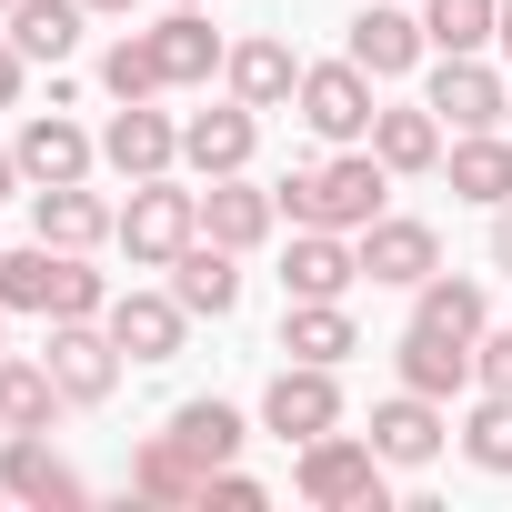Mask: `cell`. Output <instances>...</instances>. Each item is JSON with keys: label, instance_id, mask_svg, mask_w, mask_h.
<instances>
[{"label": "cell", "instance_id": "cell-1", "mask_svg": "<svg viewBox=\"0 0 512 512\" xmlns=\"http://www.w3.org/2000/svg\"><path fill=\"white\" fill-rule=\"evenodd\" d=\"M0 302L31 312V322H101L111 312V282L91 272V251L31 241V251H0Z\"/></svg>", "mask_w": 512, "mask_h": 512}, {"label": "cell", "instance_id": "cell-2", "mask_svg": "<svg viewBox=\"0 0 512 512\" xmlns=\"http://www.w3.org/2000/svg\"><path fill=\"white\" fill-rule=\"evenodd\" d=\"M382 191H392V171L372 161V141H352V151H332V161H312V171L282 181V221H302V231H362V221H382Z\"/></svg>", "mask_w": 512, "mask_h": 512}, {"label": "cell", "instance_id": "cell-3", "mask_svg": "<svg viewBox=\"0 0 512 512\" xmlns=\"http://www.w3.org/2000/svg\"><path fill=\"white\" fill-rule=\"evenodd\" d=\"M292 492L312 512H382L392 502V462L372 452V432H322V442H302Z\"/></svg>", "mask_w": 512, "mask_h": 512}, {"label": "cell", "instance_id": "cell-4", "mask_svg": "<svg viewBox=\"0 0 512 512\" xmlns=\"http://www.w3.org/2000/svg\"><path fill=\"white\" fill-rule=\"evenodd\" d=\"M141 272H171L181 251L201 241V191H181L171 171H151V181H131V201H121V231H111Z\"/></svg>", "mask_w": 512, "mask_h": 512}, {"label": "cell", "instance_id": "cell-5", "mask_svg": "<svg viewBox=\"0 0 512 512\" xmlns=\"http://www.w3.org/2000/svg\"><path fill=\"white\" fill-rule=\"evenodd\" d=\"M292 111H302V131L312 141H332V151H352V141H372V71L342 51V61H312L302 71V91H292Z\"/></svg>", "mask_w": 512, "mask_h": 512}, {"label": "cell", "instance_id": "cell-6", "mask_svg": "<svg viewBox=\"0 0 512 512\" xmlns=\"http://www.w3.org/2000/svg\"><path fill=\"white\" fill-rule=\"evenodd\" d=\"M262 432H282L292 452L322 442V432H342V372L332 362H282L272 392H262Z\"/></svg>", "mask_w": 512, "mask_h": 512}, {"label": "cell", "instance_id": "cell-7", "mask_svg": "<svg viewBox=\"0 0 512 512\" xmlns=\"http://www.w3.org/2000/svg\"><path fill=\"white\" fill-rule=\"evenodd\" d=\"M352 251H362V282H392V292H422V282L442 272V231H432V221H412V211L362 221V231H352Z\"/></svg>", "mask_w": 512, "mask_h": 512}, {"label": "cell", "instance_id": "cell-8", "mask_svg": "<svg viewBox=\"0 0 512 512\" xmlns=\"http://www.w3.org/2000/svg\"><path fill=\"white\" fill-rule=\"evenodd\" d=\"M0 492L31 502V512H81L91 502V482L51 452V432H0Z\"/></svg>", "mask_w": 512, "mask_h": 512}, {"label": "cell", "instance_id": "cell-9", "mask_svg": "<svg viewBox=\"0 0 512 512\" xmlns=\"http://www.w3.org/2000/svg\"><path fill=\"white\" fill-rule=\"evenodd\" d=\"M502 71L482 61V51H442L432 61V81H422V101L442 111V131H502Z\"/></svg>", "mask_w": 512, "mask_h": 512}, {"label": "cell", "instance_id": "cell-10", "mask_svg": "<svg viewBox=\"0 0 512 512\" xmlns=\"http://www.w3.org/2000/svg\"><path fill=\"white\" fill-rule=\"evenodd\" d=\"M41 362H51V382L71 392V412L111 402V382H121V342H111V322H51Z\"/></svg>", "mask_w": 512, "mask_h": 512}, {"label": "cell", "instance_id": "cell-11", "mask_svg": "<svg viewBox=\"0 0 512 512\" xmlns=\"http://www.w3.org/2000/svg\"><path fill=\"white\" fill-rule=\"evenodd\" d=\"M111 342H121V362H181V342H191V312H181V292H111Z\"/></svg>", "mask_w": 512, "mask_h": 512}, {"label": "cell", "instance_id": "cell-12", "mask_svg": "<svg viewBox=\"0 0 512 512\" xmlns=\"http://www.w3.org/2000/svg\"><path fill=\"white\" fill-rule=\"evenodd\" d=\"M101 161H111L121 181H151V171L181 161V121H171L161 101H121V111L101 121Z\"/></svg>", "mask_w": 512, "mask_h": 512}, {"label": "cell", "instance_id": "cell-13", "mask_svg": "<svg viewBox=\"0 0 512 512\" xmlns=\"http://www.w3.org/2000/svg\"><path fill=\"white\" fill-rule=\"evenodd\" d=\"M11 151H21V181H31V191H51V181H91V161H101V141H91L71 111H31Z\"/></svg>", "mask_w": 512, "mask_h": 512}, {"label": "cell", "instance_id": "cell-14", "mask_svg": "<svg viewBox=\"0 0 512 512\" xmlns=\"http://www.w3.org/2000/svg\"><path fill=\"white\" fill-rule=\"evenodd\" d=\"M352 282H362V251H352V231H302V221H292L282 292H292V302H342Z\"/></svg>", "mask_w": 512, "mask_h": 512}, {"label": "cell", "instance_id": "cell-15", "mask_svg": "<svg viewBox=\"0 0 512 512\" xmlns=\"http://www.w3.org/2000/svg\"><path fill=\"white\" fill-rule=\"evenodd\" d=\"M251 151H262V111H251V101H221V111H191V121H181V161H191L201 181L251 171Z\"/></svg>", "mask_w": 512, "mask_h": 512}, {"label": "cell", "instance_id": "cell-16", "mask_svg": "<svg viewBox=\"0 0 512 512\" xmlns=\"http://www.w3.org/2000/svg\"><path fill=\"white\" fill-rule=\"evenodd\" d=\"M121 231V211L91 191V181H51V191H31V241H61V251H101Z\"/></svg>", "mask_w": 512, "mask_h": 512}, {"label": "cell", "instance_id": "cell-17", "mask_svg": "<svg viewBox=\"0 0 512 512\" xmlns=\"http://www.w3.org/2000/svg\"><path fill=\"white\" fill-rule=\"evenodd\" d=\"M392 362H402V392H432V402L472 392V342H462V332H442V322H402Z\"/></svg>", "mask_w": 512, "mask_h": 512}, {"label": "cell", "instance_id": "cell-18", "mask_svg": "<svg viewBox=\"0 0 512 512\" xmlns=\"http://www.w3.org/2000/svg\"><path fill=\"white\" fill-rule=\"evenodd\" d=\"M201 231H211V241H231V251H262V241L282 231V191L241 181V171H221V181L201 191Z\"/></svg>", "mask_w": 512, "mask_h": 512}, {"label": "cell", "instance_id": "cell-19", "mask_svg": "<svg viewBox=\"0 0 512 512\" xmlns=\"http://www.w3.org/2000/svg\"><path fill=\"white\" fill-rule=\"evenodd\" d=\"M442 432H452V422H442L432 392H392V402H372V452H382L392 472H422V462L442 452Z\"/></svg>", "mask_w": 512, "mask_h": 512}, {"label": "cell", "instance_id": "cell-20", "mask_svg": "<svg viewBox=\"0 0 512 512\" xmlns=\"http://www.w3.org/2000/svg\"><path fill=\"white\" fill-rule=\"evenodd\" d=\"M221 81H231V101H251V111H292V91H302V61H292V41L251 31V41H231Z\"/></svg>", "mask_w": 512, "mask_h": 512}, {"label": "cell", "instance_id": "cell-21", "mask_svg": "<svg viewBox=\"0 0 512 512\" xmlns=\"http://www.w3.org/2000/svg\"><path fill=\"white\" fill-rule=\"evenodd\" d=\"M171 292H181V312H191V322H231V302H241V251L201 231L181 262H171Z\"/></svg>", "mask_w": 512, "mask_h": 512}, {"label": "cell", "instance_id": "cell-22", "mask_svg": "<svg viewBox=\"0 0 512 512\" xmlns=\"http://www.w3.org/2000/svg\"><path fill=\"white\" fill-rule=\"evenodd\" d=\"M422 51H432V41H422V11H412V0H372V11L352 21V61H362L372 81H402Z\"/></svg>", "mask_w": 512, "mask_h": 512}, {"label": "cell", "instance_id": "cell-23", "mask_svg": "<svg viewBox=\"0 0 512 512\" xmlns=\"http://www.w3.org/2000/svg\"><path fill=\"white\" fill-rule=\"evenodd\" d=\"M372 161H382L392 181H412V171H442V111H432V101L372 111Z\"/></svg>", "mask_w": 512, "mask_h": 512}, {"label": "cell", "instance_id": "cell-24", "mask_svg": "<svg viewBox=\"0 0 512 512\" xmlns=\"http://www.w3.org/2000/svg\"><path fill=\"white\" fill-rule=\"evenodd\" d=\"M442 171H452V201H482V211L512 201V141L502 131H452L442 141Z\"/></svg>", "mask_w": 512, "mask_h": 512}, {"label": "cell", "instance_id": "cell-25", "mask_svg": "<svg viewBox=\"0 0 512 512\" xmlns=\"http://www.w3.org/2000/svg\"><path fill=\"white\" fill-rule=\"evenodd\" d=\"M71 412V392L51 382V362H31V352H0V432H51Z\"/></svg>", "mask_w": 512, "mask_h": 512}, {"label": "cell", "instance_id": "cell-26", "mask_svg": "<svg viewBox=\"0 0 512 512\" xmlns=\"http://www.w3.org/2000/svg\"><path fill=\"white\" fill-rule=\"evenodd\" d=\"M151 51H161V71H171V91H201V81H211V71L231 61V51H221V31H211V21L191 11V0H181L171 21H151Z\"/></svg>", "mask_w": 512, "mask_h": 512}, {"label": "cell", "instance_id": "cell-27", "mask_svg": "<svg viewBox=\"0 0 512 512\" xmlns=\"http://www.w3.org/2000/svg\"><path fill=\"white\" fill-rule=\"evenodd\" d=\"M282 352H292V362H332V372H342V362L362 352V332H352V312H342V302H292V312H282Z\"/></svg>", "mask_w": 512, "mask_h": 512}, {"label": "cell", "instance_id": "cell-28", "mask_svg": "<svg viewBox=\"0 0 512 512\" xmlns=\"http://www.w3.org/2000/svg\"><path fill=\"white\" fill-rule=\"evenodd\" d=\"M201 482H211V472H201V462H191V452H181L171 432H151V442L131 452V492H141V502H161V512L201 502Z\"/></svg>", "mask_w": 512, "mask_h": 512}, {"label": "cell", "instance_id": "cell-29", "mask_svg": "<svg viewBox=\"0 0 512 512\" xmlns=\"http://www.w3.org/2000/svg\"><path fill=\"white\" fill-rule=\"evenodd\" d=\"M81 21H91L81 0H11V41H21V61H51V71L81 51Z\"/></svg>", "mask_w": 512, "mask_h": 512}, {"label": "cell", "instance_id": "cell-30", "mask_svg": "<svg viewBox=\"0 0 512 512\" xmlns=\"http://www.w3.org/2000/svg\"><path fill=\"white\" fill-rule=\"evenodd\" d=\"M412 322H442V332L482 342V332H492V292H482L472 272H432V282L412 292Z\"/></svg>", "mask_w": 512, "mask_h": 512}, {"label": "cell", "instance_id": "cell-31", "mask_svg": "<svg viewBox=\"0 0 512 512\" xmlns=\"http://www.w3.org/2000/svg\"><path fill=\"white\" fill-rule=\"evenodd\" d=\"M161 432H171V442H181V452H191V462H201V472H221V462H231V452H241V442H251V432H241V412H231V402H181V412H171V422H161Z\"/></svg>", "mask_w": 512, "mask_h": 512}, {"label": "cell", "instance_id": "cell-32", "mask_svg": "<svg viewBox=\"0 0 512 512\" xmlns=\"http://www.w3.org/2000/svg\"><path fill=\"white\" fill-rule=\"evenodd\" d=\"M412 11H422L432 51H492V31H502V0H412Z\"/></svg>", "mask_w": 512, "mask_h": 512}, {"label": "cell", "instance_id": "cell-33", "mask_svg": "<svg viewBox=\"0 0 512 512\" xmlns=\"http://www.w3.org/2000/svg\"><path fill=\"white\" fill-rule=\"evenodd\" d=\"M462 462L492 472V482H512V392H482L462 412Z\"/></svg>", "mask_w": 512, "mask_h": 512}, {"label": "cell", "instance_id": "cell-34", "mask_svg": "<svg viewBox=\"0 0 512 512\" xmlns=\"http://www.w3.org/2000/svg\"><path fill=\"white\" fill-rule=\"evenodd\" d=\"M101 91H111V101H161V91H171V71H161L151 31H121V41H111V61H101Z\"/></svg>", "mask_w": 512, "mask_h": 512}, {"label": "cell", "instance_id": "cell-35", "mask_svg": "<svg viewBox=\"0 0 512 512\" xmlns=\"http://www.w3.org/2000/svg\"><path fill=\"white\" fill-rule=\"evenodd\" d=\"M472 392H512V332H482L472 342Z\"/></svg>", "mask_w": 512, "mask_h": 512}, {"label": "cell", "instance_id": "cell-36", "mask_svg": "<svg viewBox=\"0 0 512 512\" xmlns=\"http://www.w3.org/2000/svg\"><path fill=\"white\" fill-rule=\"evenodd\" d=\"M201 502H221V512H262L272 492H262V482H251V472H231V462H221V472L201 482Z\"/></svg>", "mask_w": 512, "mask_h": 512}, {"label": "cell", "instance_id": "cell-37", "mask_svg": "<svg viewBox=\"0 0 512 512\" xmlns=\"http://www.w3.org/2000/svg\"><path fill=\"white\" fill-rule=\"evenodd\" d=\"M21 71H31V61H21V41H0V111L21 101Z\"/></svg>", "mask_w": 512, "mask_h": 512}, {"label": "cell", "instance_id": "cell-38", "mask_svg": "<svg viewBox=\"0 0 512 512\" xmlns=\"http://www.w3.org/2000/svg\"><path fill=\"white\" fill-rule=\"evenodd\" d=\"M492 272H512V201L492 211Z\"/></svg>", "mask_w": 512, "mask_h": 512}, {"label": "cell", "instance_id": "cell-39", "mask_svg": "<svg viewBox=\"0 0 512 512\" xmlns=\"http://www.w3.org/2000/svg\"><path fill=\"white\" fill-rule=\"evenodd\" d=\"M81 11H101V21H131V11H141V0H81Z\"/></svg>", "mask_w": 512, "mask_h": 512}, {"label": "cell", "instance_id": "cell-40", "mask_svg": "<svg viewBox=\"0 0 512 512\" xmlns=\"http://www.w3.org/2000/svg\"><path fill=\"white\" fill-rule=\"evenodd\" d=\"M21 191V151H0V201H11Z\"/></svg>", "mask_w": 512, "mask_h": 512}, {"label": "cell", "instance_id": "cell-41", "mask_svg": "<svg viewBox=\"0 0 512 512\" xmlns=\"http://www.w3.org/2000/svg\"><path fill=\"white\" fill-rule=\"evenodd\" d=\"M492 51H502V61H512V0H502V31H492Z\"/></svg>", "mask_w": 512, "mask_h": 512}, {"label": "cell", "instance_id": "cell-42", "mask_svg": "<svg viewBox=\"0 0 512 512\" xmlns=\"http://www.w3.org/2000/svg\"><path fill=\"white\" fill-rule=\"evenodd\" d=\"M0 352H11V302H0Z\"/></svg>", "mask_w": 512, "mask_h": 512}, {"label": "cell", "instance_id": "cell-43", "mask_svg": "<svg viewBox=\"0 0 512 512\" xmlns=\"http://www.w3.org/2000/svg\"><path fill=\"white\" fill-rule=\"evenodd\" d=\"M502 121H512V91H502Z\"/></svg>", "mask_w": 512, "mask_h": 512}, {"label": "cell", "instance_id": "cell-44", "mask_svg": "<svg viewBox=\"0 0 512 512\" xmlns=\"http://www.w3.org/2000/svg\"><path fill=\"white\" fill-rule=\"evenodd\" d=\"M0 21H11V0H0Z\"/></svg>", "mask_w": 512, "mask_h": 512}, {"label": "cell", "instance_id": "cell-45", "mask_svg": "<svg viewBox=\"0 0 512 512\" xmlns=\"http://www.w3.org/2000/svg\"><path fill=\"white\" fill-rule=\"evenodd\" d=\"M0 502H11V492H0Z\"/></svg>", "mask_w": 512, "mask_h": 512}, {"label": "cell", "instance_id": "cell-46", "mask_svg": "<svg viewBox=\"0 0 512 512\" xmlns=\"http://www.w3.org/2000/svg\"><path fill=\"white\" fill-rule=\"evenodd\" d=\"M191 11H201V0H191Z\"/></svg>", "mask_w": 512, "mask_h": 512}]
</instances>
